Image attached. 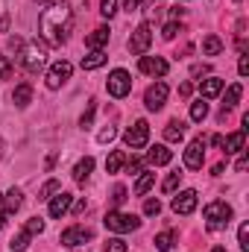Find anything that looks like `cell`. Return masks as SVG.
Wrapping results in <instances>:
<instances>
[{"label":"cell","instance_id":"cell-1","mask_svg":"<svg viewBox=\"0 0 249 252\" xmlns=\"http://www.w3.org/2000/svg\"><path fill=\"white\" fill-rule=\"evenodd\" d=\"M73 30V12L64 0L47 3L44 12L38 15V35L50 44V47H62Z\"/></svg>","mask_w":249,"mask_h":252},{"label":"cell","instance_id":"cell-2","mask_svg":"<svg viewBox=\"0 0 249 252\" xmlns=\"http://www.w3.org/2000/svg\"><path fill=\"white\" fill-rule=\"evenodd\" d=\"M9 47L15 50V59L27 73H38L44 67V62H47V47L38 44V38L35 41H24V38L15 35V38H9Z\"/></svg>","mask_w":249,"mask_h":252},{"label":"cell","instance_id":"cell-3","mask_svg":"<svg viewBox=\"0 0 249 252\" xmlns=\"http://www.w3.org/2000/svg\"><path fill=\"white\" fill-rule=\"evenodd\" d=\"M229 220H232V205H229V202L214 199V202H208V205H205V226H208L211 232L226 229V226H229Z\"/></svg>","mask_w":249,"mask_h":252},{"label":"cell","instance_id":"cell-4","mask_svg":"<svg viewBox=\"0 0 249 252\" xmlns=\"http://www.w3.org/2000/svg\"><path fill=\"white\" fill-rule=\"evenodd\" d=\"M106 229L109 232H118V235H126V232H135L138 226H141V220L135 217V214H124V211H118V208H112L109 214H106Z\"/></svg>","mask_w":249,"mask_h":252},{"label":"cell","instance_id":"cell-5","mask_svg":"<svg viewBox=\"0 0 249 252\" xmlns=\"http://www.w3.org/2000/svg\"><path fill=\"white\" fill-rule=\"evenodd\" d=\"M106 88H109V94H112L115 100H124L126 94L132 91V76H129V70H124V67L112 70V73H109V82H106Z\"/></svg>","mask_w":249,"mask_h":252},{"label":"cell","instance_id":"cell-6","mask_svg":"<svg viewBox=\"0 0 249 252\" xmlns=\"http://www.w3.org/2000/svg\"><path fill=\"white\" fill-rule=\"evenodd\" d=\"M147 141H150V124H147V121H135V124L124 132V144L129 150H144Z\"/></svg>","mask_w":249,"mask_h":252},{"label":"cell","instance_id":"cell-7","mask_svg":"<svg viewBox=\"0 0 249 252\" xmlns=\"http://www.w3.org/2000/svg\"><path fill=\"white\" fill-rule=\"evenodd\" d=\"M150 44H153V27L144 21V24H138V30H135L132 38H129V53H132V56H144V53L150 50Z\"/></svg>","mask_w":249,"mask_h":252},{"label":"cell","instance_id":"cell-8","mask_svg":"<svg viewBox=\"0 0 249 252\" xmlns=\"http://www.w3.org/2000/svg\"><path fill=\"white\" fill-rule=\"evenodd\" d=\"M196 202H199V193L193 188L187 190H179L176 196H173V202H170V208L176 211V214H182V217H187V214H193V208H196Z\"/></svg>","mask_w":249,"mask_h":252},{"label":"cell","instance_id":"cell-9","mask_svg":"<svg viewBox=\"0 0 249 252\" xmlns=\"http://www.w3.org/2000/svg\"><path fill=\"white\" fill-rule=\"evenodd\" d=\"M205 138H193L190 144H187L185 150V167L187 170H199L202 167V161H205Z\"/></svg>","mask_w":249,"mask_h":252},{"label":"cell","instance_id":"cell-10","mask_svg":"<svg viewBox=\"0 0 249 252\" xmlns=\"http://www.w3.org/2000/svg\"><path fill=\"white\" fill-rule=\"evenodd\" d=\"M70 73H73V64H70V62H64V59H62V62H56L50 70H47V88H50V91L62 88L64 82L70 79Z\"/></svg>","mask_w":249,"mask_h":252},{"label":"cell","instance_id":"cell-11","mask_svg":"<svg viewBox=\"0 0 249 252\" xmlns=\"http://www.w3.org/2000/svg\"><path fill=\"white\" fill-rule=\"evenodd\" d=\"M164 103H167V85H164V82L150 85L147 94H144V106H147L150 112H158V109H164Z\"/></svg>","mask_w":249,"mask_h":252},{"label":"cell","instance_id":"cell-12","mask_svg":"<svg viewBox=\"0 0 249 252\" xmlns=\"http://www.w3.org/2000/svg\"><path fill=\"white\" fill-rule=\"evenodd\" d=\"M138 70L147 76H164L167 73V62L161 56H141L138 59Z\"/></svg>","mask_w":249,"mask_h":252},{"label":"cell","instance_id":"cell-13","mask_svg":"<svg viewBox=\"0 0 249 252\" xmlns=\"http://www.w3.org/2000/svg\"><path fill=\"white\" fill-rule=\"evenodd\" d=\"M91 238H94L91 229H85V226H70V229L62 232V247H79V244H85V241H91Z\"/></svg>","mask_w":249,"mask_h":252},{"label":"cell","instance_id":"cell-14","mask_svg":"<svg viewBox=\"0 0 249 252\" xmlns=\"http://www.w3.org/2000/svg\"><path fill=\"white\" fill-rule=\"evenodd\" d=\"M70 202H73V196L70 193H64V190H56V196H50V217H64L67 211H70Z\"/></svg>","mask_w":249,"mask_h":252},{"label":"cell","instance_id":"cell-15","mask_svg":"<svg viewBox=\"0 0 249 252\" xmlns=\"http://www.w3.org/2000/svg\"><path fill=\"white\" fill-rule=\"evenodd\" d=\"M170 158H173V153H170L164 144H156V147H150V153H147V161H150L153 167H164V164H170Z\"/></svg>","mask_w":249,"mask_h":252},{"label":"cell","instance_id":"cell-16","mask_svg":"<svg viewBox=\"0 0 249 252\" xmlns=\"http://www.w3.org/2000/svg\"><path fill=\"white\" fill-rule=\"evenodd\" d=\"M220 91H223V79H220V76L199 79V94H202V100H211V97H217Z\"/></svg>","mask_w":249,"mask_h":252},{"label":"cell","instance_id":"cell-17","mask_svg":"<svg viewBox=\"0 0 249 252\" xmlns=\"http://www.w3.org/2000/svg\"><path fill=\"white\" fill-rule=\"evenodd\" d=\"M21 202H24V193H21V188H12L6 196H3V217H12V214L21 208Z\"/></svg>","mask_w":249,"mask_h":252},{"label":"cell","instance_id":"cell-18","mask_svg":"<svg viewBox=\"0 0 249 252\" xmlns=\"http://www.w3.org/2000/svg\"><path fill=\"white\" fill-rule=\"evenodd\" d=\"M103 44H109V27H97L94 32L85 35V47H91V50H103Z\"/></svg>","mask_w":249,"mask_h":252},{"label":"cell","instance_id":"cell-19","mask_svg":"<svg viewBox=\"0 0 249 252\" xmlns=\"http://www.w3.org/2000/svg\"><path fill=\"white\" fill-rule=\"evenodd\" d=\"M244 144H247L244 129H241V132H232L229 138H223V150H226V156H232V153H244Z\"/></svg>","mask_w":249,"mask_h":252},{"label":"cell","instance_id":"cell-20","mask_svg":"<svg viewBox=\"0 0 249 252\" xmlns=\"http://www.w3.org/2000/svg\"><path fill=\"white\" fill-rule=\"evenodd\" d=\"M30 100H32V85H30V82L18 85V88H15V94H12V103H15L18 109H27V106H30Z\"/></svg>","mask_w":249,"mask_h":252},{"label":"cell","instance_id":"cell-21","mask_svg":"<svg viewBox=\"0 0 249 252\" xmlns=\"http://www.w3.org/2000/svg\"><path fill=\"white\" fill-rule=\"evenodd\" d=\"M91 170H94V158H91V156H85V158L73 167V179H76L79 185H85V182H88V176H91Z\"/></svg>","mask_w":249,"mask_h":252},{"label":"cell","instance_id":"cell-22","mask_svg":"<svg viewBox=\"0 0 249 252\" xmlns=\"http://www.w3.org/2000/svg\"><path fill=\"white\" fill-rule=\"evenodd\" d=\"M106 62H109V56H106L103 50H91V53L82 59V70H97V67H103Z\"/></svg>","mask_w":249,"mask_h":252},{"label":"cell","instance_id":"cell-23","mask_svg":"<svg viewBox=\"0 0 249 252\" xmlns=\"http://www.w3.org/2000/svg\"><path fill=\"white\" fill-rule=\"evenodd\" d=\"M182 138H185V124H182V121H170V124L164 126V141L176 144V141H182Z\"/></svg>","mask_w":249,"mask_h":252},{"label":"cell","instance_id":"cell-24","mask_svg":"<svg viewBox=\"0 0 249 252\" xmlns=\"http://www.w3.org/2000/svg\"><path fill=\"white\" fill-rule=\"evenodd\" d=\"M124 164H126V153L124 150H115V153L106 158V173H118Z\"/></svg>","mask_w":249,"mask_h":252},{"label":"cell","instance_id":"cell-25","mask_svg":"<svg viewBox=\"0 0 249 252\" xmlns=\"http://www.w3.org/2000/svg\"><path fill=\"white\" fill-rule=\"evenodd\" d=\"M202 53H205V56H220V53H223V41H220L217 35H205V41H202Z\"/></svg>","mask_w":249,"mask_h":252},{"label":"cell","instance_id":"cell-26","mask_svg":"<svg viewBox=\"0 0 249 252\" xmlns=\"http://www.w3.org/2000/svg\"><path fill=\"white\" fill-rule=\"evenodd\" d=\"M205 118H208V103H205V100L199 97L196 103H190V121H196V124H202Z\"/></svg>","mask_w":249,"mask_h":252},{"label":"cell","instance_id":"cell-27","mask_svg":"<svg viewBox=\"0 0 249 252\" xmlns=\"http://www.w3.org/2000/svg\"><path fill=\"white\" fill-rule=\"evenodd\" d=\"M30 238H32V235H30L27 229H21V232L12 238V244H9V247H12V252H24L27 247H30Z\"/></svg>","mask_w":249,"mask_h":252},{"label":"cell","instance_id":"cell-28","mask_svg":"<svg viewBox=\"0 0 249 252\" xmlns=\"http://www.w3.org/2000/svg\"><path fill=\"white\" fill-rule=\"evenodd\" d=\"M173 241H176L173 232H161V235H156V250L158 252H170L173 250Z\"/></svg>","mask_w":249,"mask_h":252},{"label":"cell","instance_id":"cell-29","mask_svg":"<svg viewBox=\"0 0 249 252\" xmlns=\"http://www.w3.org/2000/svg\"><path fill=\"white\" fill-rule=\"evenodd\" d=\"M241 94H244V88L235 82V85H229V91H226V103H223V109H232V106H238V100H241Z\"/></svg>","mask_w":249,"mask_h":252},{"label":"cell","instance_id":"cell-30","mask_svg":"<svg viewBox=\"0 0 249 252\" xmlns=\"http://www.w3.org/2000/svg\"><path fill=\"white\" fill-rule=\"evenodd\" d=\"M153 182H156V173H141V179H138V185H135V193L144 196L147 190L153 188Z\"/></svg>","mask_w":249,"mask_h":252},{"label":"cell","instance_id":"cell-31","mask_svg":"<svg viewBox=\"0 0 249 252\" xmlns=\"http://www.w3.org/2000/svg\"><path fill=\"white\" fill-rule=\"evenodd\" d=\"M59 188H62V185H59V179H47V182L41 185V190H38V199H50Z\"/></svg>","mask_w":249,"mask_h":252},{"label":"cell","instance_id":"cell-32","mask_svg":"<svg viewBox=\"0 0 249 252\" xmlns=\"http://www.w3.org/2000/svg\"><path fill=\"white\" fill-rule=\"evenodd\" d=\"M179 182H182V173H179V170H173V173H170V176L164 179L161 190H164V193H173V190L179 188Z\"/></svg>","mask_w":249,"mask_h":252},{"label":"cell","instance_id":"cell-33","mask_svg":"<svg viewBox=\"0 0 249 252\" xmlns=\"http://www.w3.org/2000/svg\"><path fill=\"white\" fill-rule=\"evenodd\" d=\"M94 112H97V106H94V103H88L85 115L79 118V126H82V129H91V124H94Z\"/></svg>","mask_w":249,"mask_h":252},{"label":"cell","instance_id":"cell-34","mask_svg":"<svg viewBox=\"0 0 249 252\" xmlns=\"http://www.w3.org/2000/svg\"><path fill=\"white\" fill-rule=\"evenodd\" d=\"M103 252H126V241L124 238H112V241H106Z\"/></svg>","mask_w":249,"mask_h":252},{"label":"cell","instance_id":"cell-35","mask_svg":"<svg viewBox=\"0 0 249 252\" xmlns=\"http://www.w3.org/2000/svg\"><path fill=\"white\" fill-rule=\"evenodd\" d=\"M176 32H182V30H179V24H176V21H170V24H164L161 38H164V41H173V38H176Z\"/></svg>","mask_w":249,"mask_h":252},{"label":"cell","instance_id":"cell-36","mask_svg":"<svg viewBox=\"0 0 249 252\" xmlns=\"http://www.w3.org/2000/svg\"><path fill=\"white\" fill-rule=\"evenodd\" d=\"M24 229H27L30 235H41V232H44V220H41V217H32V220H27Z\"/></svg>","mask_w":249,"mask_h":252},{"label":"cell","instance_id":"cell-37","mask_svg":"<svg viewBox=\"0 0 249 252\" xmlns=\"http://www.w3.org/2000/svg\"><path fill=\"white\" fill-rule=\"evenodd\" d=\"M100 12H103V18H112L118 12V0H100Z\"/></svg>","mask_w":249,"mask_h":252},{"label":"cell","instance_id":"cell-38","mask_svg":"<svg viewBox=\"0 0 249 252\" xmlns=\"http://www.w3.org/2000/svg\"><path fill=\"white\" fill-rule=\"evenodd\" d=\"M238 244H241V250L244 252L249 250V223H244V226L238 229Z\"/></svg>","mask_w":249,"mask_h":252},{"label":"cell","instance_id":"cell-39","mask_svg":"<svg viewBox=\"0 0 249 252\" xmlns=\"http://www.w3.org/2000/svg\"><path fill=\"white\" fill-rule=\"evenodd\" d=\"M158 211H161V202H158V199H147V202H144V214H147V217H156Z\"/></svg>","mask_w":249,"mask_h":252},{"label":"cell","instance_id":"cell-40","mask_svg":"<svg viewBox=\"0 0 249 252\" xmlns=\"http://www.w3.org/2000/svg\"><path fill=\"white\" fill-rule=\"evenodd\" d=\"M12 62H9V56H0V79H9L12 76Z\"/></svg>","mask_w":249,"mask_h":252},{"label":"cell","instance_id":"cell-41","mask_svg":"<svg viewBox=\"0 0 249 252\" xmlns=\"http://www.w3.org/2000/svg\"><path fill=\"white\" fill-rule=\"evenodd\" d=\"M124 199H126V188L124 185H118V188L112 190V205L118 208V205H124Z\"/></svg>","mask_w":249,"mask_h":252},{"label":"cell","instance_id":"cell-42","mask_svg":"<svg viewBox=\"0 0 249 252\" xmlns=\"http://www.w3.org/2000/svg\"><path fill=\"white\" fill-rule=\"evenodd\" d=\"M115 135H118V132H115V126H106V129H103V132H100L97 138H100V144H109V141H112Z\"/></svg>","mask_w":249,"mask_h":252},{"label":"cell","instance_id":"cell-43","mask_svg":"<svg viewBox=\"0 0 249 252\" xmlns=\"http://www.w3.org/2000/svg\"><path fill=\"white\" fill-rule=\"evenodd\" d=\"M141 170H144V161H141V158H132V161H129V173L135 176V173H141Z\"/></svg>","mask_w":249,"mask_h":252},{"label":"cell","instance_id":"cell-44","mask_svg":"<svg viewBox=\"0 0 249 252\" xmlns=\"http://www.w3.org/2000/svg\"><path fill=\"white\" fill-rule=\"evenodd\" d=\"M238 73H241V76H247L249 73V56H241V62H238Z\"/></svg>","mask_w":249,"mask_h":252},{"label":"cell","instance_id":"cell-45","mask_svg":"<svg viewBox=\"0 0 249 252\" xmlns=\"http://www.w3.org/2000/svg\"><path fill=\"white\" fill-rule=\"evenodd\" d=\"M124 9L126 12H138L141 9V0H124Z\"/></svg>","mask_w":249,"mask_h":252},{"label":"cell","instance_id":"cell-46","mask_svg":"<svg viewBox=\"0 0 249 252\" xmlns=\"http://www.w3.org/2000/svg\"><path fill=\"white\" fill-rule=\"evenodd\" d=\"M208 70H211L208 64H193V70H190V73H193V76H202V73H208Z\"/></svg>","mask_w":249,"mask_h":252},{"label":"cell","instance_id":"cell-47","mask_svg":"<svg viewBox=\"0 0 249 252\" xmlns=\"http://www.w3.org/2000/svg\"><path fill=\"white\" fill-rule=\"evenodd\" d=\"M247 164H249V158H247V156H241V158H238V164H235V170H238V173H244V170H247Z\"/></svg>","mask_w":249,"mask_h":252},{"label":"cell","instance_id":"cell-48","mask_svg":"<svg viewBox=\"0 0 249 252\" xmlns=\"http://www.w3.org/2000/svg\"><path fill=\"white\" fill-rule=\"evenodd\" d=\"M85 208H88V202H85V199H79V202H76V205H73V214H82V211H85Z\"/></svg>","mask_w":249,"mask_h":252},{"label":"cell","instance_id":"cell-49","mask_svg":"<svg viewBox=\"0 0 249 252\" xmlns=\"http://www.w3.org/2000/svg\"><path fill=\"white\" fill-rule=\"evenodd\" d=\"M190 88H193L190 82H182V85H179V94H182V97H187V94H190Z\"/></svg>","mask_w":249,"mask_h":252},{"label":"cell","instance_id":"cell-50","mask_svg":"<svg viewBox=\"0 0 249 252\" xmlns=\"http://www.w3.org/2000/svg\"><path fill=\"white\" fill-rule=\"evenodd\" d=\"M211 144H214V147H220V150H223V135H214V138H211Z\"/></svg>","mask_w":249,"mask_h":252},{"label":"cell","instance_id":"cell-51","mask_svg":"<svg viewBox=\"0 0 249 252\" xmlns=\"http://www.w3.org/2000/svg\"><path fill=\"white\" fill-rule=\"evenodd\" d=\"M6 223V217H3V196H0V226Z\"/></svg>","mask_w":249,"mask_h":252},{"label":"cell","instance_id":"cell-52","mask_svg":"<svg viewBox=\"0 0 249 252\" xmlns=\"http://www.w3.org/2000/svg\"><path fill=\"white\" fill-rule=\"evenodd\" d=\"M214 252H226V250H223V247H214Z\"/></svg>","mask_w":249,"mask_h":252},{"label":"cell","instance_id":"cell-53","mask_svg":"<svg viewBox=\"0 0 249 252\" xmlns=\"http://www.w3.org/2000/svg\"><path fill=\"white\" fill-rule=\"evenodd\" d=\"M38 3H41V6H47V3H50V0H38Z\"/></svg>","mask_w":249,"mask_h":252},{"label":"cell","instance_id":"cell-54","mask_svg":"<svg viewBox=\"0 0 249 252\" xmlns=\"http://www.w3.org/2000/svg\"><path fill=\"white\" fill-rule=\"evenodd\" d=\"M235 3H241V0H235Z\"/></svg>","mask_w":249,"mask_h":252}]
</instances>
